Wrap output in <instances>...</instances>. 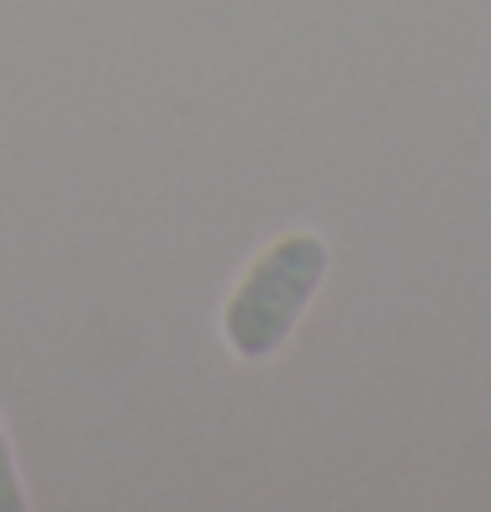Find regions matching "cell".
<instances>
[{"label": "cell", "mask_w": 491, "mask_h": 512, "mask_svg": "<svg viewBox=\"0 0 491 512\" xmlns=\"http://www.w3.org/2000/svg\"><path fill=\"white\" fill-rule=\"evenodd\" d=\"M328 264L333 249L317 227H291V233L264 243L222 301V344L233 349V359L259 365V359H275L286 349L323 291Z\"/></svg>", "instance_id": "6da1fadb"}, {"label": "cell", "mask_w": 491, "mask_h": 512, "mask_svg": "<svg viewBox=\"0 0 491 512\" xmlns=\"http://www.w3.org/2000/svg\"><path fill=\"white\" fill-rule=\"evenodd\" d=\"M0 512H27V486H22V470H16L6 423H0Z\"/></svg>", "instance_id": "7a4b0ae2"}]
</instances>
